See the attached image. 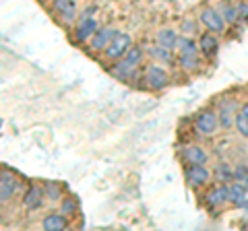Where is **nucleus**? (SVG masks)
Instances as JSON below:
<instances>
[{
  "mask_svg": "<svg viewBox=\"0 0 248 231\" xmlns=\"http://www.w3.org/2000/svg\"><path fill=\"white\" fill-rule=\"evenodd\" d=\"M242 184H244V186H246V190H248V175H246V178L242 180Z\"/></svg>",
  "mask_w": 248,
  "mask_h": 231,
  "instance_id": "31",
  "label": "nucleus"
},
{
  "mask_svg": "<svg viewBox=\"0 0 248 231\" xmlns=\"http://www.w3.org/2000/svg\"><path fill=\"white\" fill-rule=\"evenodd\" d=\"M143 81H145V85L149 89L161 91V89H166L170 85V74H168V71L164 66H159V62L157 64L153 62V64H147L145 72H143Z\"/></svg>",
  "mask_w": 248,
  "mask_h": 231,
  "instance_id": "3",
  "label": "nucleus"
},
{
  "mask_svg": "<svg viewBox=\"0 0 248 231\" xmlns=\"http://www.w3.org/2000/svg\"><path fill=\"white\" fill-rule=\"evenodd\" d=\"M219 13L223 14V19H226V23H236V21H238V17H240L238 6H234V4H223L221 9H219Z\"/></svg>",
  "mask_w": 248,
  "mask_h": 231,
  "instance_id": "25",
  "label": "nucleus"
},
{
  "mask_svg": "<svg viewBox=\"0 0 248 231\" xmlns=\"http://www.w3.org/2000/svg\"><path fill=\"white\" fill-rule=\"evenodd\" d=\"M244 200H248V190L242 182H234V184H230V202L232 204H242Z\"/></svg>",
  "mask_w": 248,
  "mask_h": 231,
  "instance_id": "21",
  "label": "nucleus"
},
{
  "mask_svg": "<svg viewBox=\"0 0 248 231\" xmlns=\"http://www.w3.org/2000/svg\"><path fill=\"white\" fill-rule=\"evenodd\" d=\"M246 175H248V167H246V165H236V167H234V180L242 182Z\"/></svg>",
  "mask_w": 248,
  "mask_h": 231,
  "instance_id": "28",
  "label": "nucleus"
},
{
  "mask_svg": "<svg viewBox=\"0 0 248 231\" xmlns=\"http://www.w3.org/2000/svg\"><path fill=\"white\" fill-rule=\"evenodd\" d=\"M236 103L232 101V103H226V101H221L219 105V110H217V118H219V126L223 130H230V128H234V122H236Z\"/></svg>",
  "mask_w": 248,
  "mask_h": 231,
  "instance_id": "16",
  "label": "nucleus"
},
{
  "mask_svg": "<svg viewBox=\"0 0 248 231\" xmlns=\"http://www.w3.org/2000/svg\"><path fill=\"white\" fill-rule=\"evenodd\" d=\"M145 58V50L141 45H135L130 48L120 60H116V64L112 66V74L122 83H130L139 79V68L143 64Z\"/></svg>",
  "mask_w": 248,
  "mask_h": 231,
  "instance_id": "1",
  "label": "nucleus"
},
{
  "mask_svg": "<svg viewBox=\"0 0 248 231\" xmlns=\"http://www.w3.org/2000/svg\"><path fill=\"white\" fill-rule=\"evenodd\" d=\"M178 54H201L199 42H195L190 35H180V42H178Z\"/></svg>",
  "mask_w": 248,
  "mask_h": 231,
  "instance_id": "22",
  "label": "nucleus"
},
{
  "mask_svg": "<svg viewBox=\"0 0 248 231\" xmlns=\"http://www.w3.org/2000/svg\"><path fill=\"white\" fill-rule=\"evenodd\" d=\"M44 190H46V196H48V200H54V202H58V200H62V184L58 182H44Z\"/></svg>",
  "mask_w": 248,
  "mask_h": 231,
  "instance_id": "23",
  "label": "nucleus"
},
{
  "mask_svg": "<svg viewBox=\"0 0 248 231\" xmlns=\"http://www.w3.org/2000/svg\"><path fill=\"white\" fill-rule=\"evenodd\" d=\"M213 180L217 184L232 182V180H234V167L228 165V163H223V161H221V163H217L215 169H213Z\"/></svg>",
  "mask_w": 248,
  "mask_h": 231,
  "instance_id": "20",
  "label": "nucleus"
},
{
  "mask_svg": "<svg viewBox=\"0 0 248 231\" xmlns=\"http://www.w3.org/2000/svg\"><path fill=\"white\" fill-rule=\"evenodd\" d=\"M195 132L201 136H213L217 130H219V118H217V112L213 110H203L197 114L195 118Z\"/></svg>",
  "mask_w": 248,
  "mask_h": 231,
  "instance_id": "4",
  "label": "nucleus"
},
{
  "mask_svg": "<svg viewBox=\"0 0 248 231\" xmlns=\"http://www.w3.org/2000/svg\"><path fill=\"white\" fill-rule=\"evenodd\" d=\"M60 213H64L66 217H75L77 215V202L73 196H66L60 200Z\"/></svg>",
  "mask_w": 248,
  "mask_h": 231,
  "instance_id": "24",
  "label": "nucleus"
},
{
  "mask_svg": "<svg viewBox=\"0 0 248 231\" xmlns=\"http://www.w3.org/2000/svg\"><path fill=\"white\" fill-rule=\"evenodd\" d=\"M178 42H180V33L172 27H164L157 31V43L166 45L170 50H178Z\"/></svg>",
  "mask_w": 248,
  "mask_h": 231,
  "instance_id": "17",
  "label": "nucleus"
},
{
  "mask_svg": "<svg viewBox=\"0 0 248 231\" xmlns=\"http://www.w3.org/2000/svg\"><path fill=\"white\" fill-rule=\"evenodd\" d=\"M46 190L44 186H37V184H31V186L25 190V194H23V209L33 213V211H40L42 206L46 204Z\"/></svg>",
  "mask_w": 248,
  "mask_h": 231,
  "instance_id": "10",
  "label": "nucleus"
},
{
  "mask_svg": "<svg viewBox=\"0 0 248 231\" xmlns=\"http://www.w3.org/2000/svg\"><path fill=\"white\" fill-rule=\"evenodd\" d=\"M240 112H242V114L246 116V118H248V103H244L242 107H240Z\"/></svg>",
  "mask_w": 248,
  "mask_h": 231,
  "instance_id": "30",
  "label": "nucleus"
},
{
  "mask_svg": "<svg viewBox=\"0 0 248 231\" xmlns=\"http://www.w3.org/2000/svg\"><path fill=\"white\" fill-rule=\"evenodd\" d=\"M93 13H95L93 9H87V11H83V13L79 14V19H77V23H75V29H73L75 42L87 43L91 37H93V33H95L97 29H99L95 17H93Z\"/></svg>",
  "mask_w": 248,
  "mask_h": 231,
  "instance_id": "2",
  "label": "nucleus"
},
{
  "mask_svg": "<svg viewBox=\"0 0 248 231\" xmlns=\"http://www.w3.org/2000/svg\"><path fill=\"white\" fill-rule=\"evenodd\" d=\"M116 33H118V29L116 27H99L95 33H93V37L87 42V48L89 52H106L108 45L112 43V40L116 37Z\"/></svg>",
  "mask_w": 248,
  "mask_h": 231,
  "instance_id": "11",
  "label": "nucleus"
},
{
  "mask_svg": "<svg viewBox=\"0 0 248 231\" xmlns=\"http://www.w3.org/2000/svg\"><path fill=\"white\" fill-rule=\"evenodd\" d=\"M19 190V180L15 178V175L11 172H2V175H0V202L6 204L9 200L17 194Z\"/></svg>",
  "mask_w": 248,
  "mask_h": 231,
  "instance_id": "13",
  "label": "nucleus"
},
{
  "mask_svg": "<svg viewBox=\"0 0 248 231\" xmlns=\"http://www.w3.org/2000/svg\"><path fill=\"white\" fill-rule=\"evenodd\" d=\"M234 128H236L238 132L242 134L244 138H248V118H246V116H244L242 112H240V110H238V114H236V122H234Z\"/></svg>",
  "mask_w": 248,
  "mask_h": 231,
  "instance_id": "26",
  "label": "nucleus"
},
{
  "mask_svg": "<svg viewBox=\"0 0 248 231\" xmlns=\"http://www.w3.org/2000/svg\"><path fill=\"white\" fill-rule=\"evenodd\" d=\"M180 159L186 165H207L209 153L197 143H186L184 147H180Z\"/></svg>",
  "mask_w": 248,
  "mask_h": 231,
  "instance_id": "8",
  "label": "nucleus"
},
{
  "mask_svg": "<svg viewBox=\"0 0 248 231\" xmlns=\"http://www.w3.org/2000/svg\"><path fill=\"white\" fill-rule=\"evenodd\" d=\"M52 11L56 13V17L71 25V23H77L79 19V6H77V0H52Z\"/></svg>",
  "mask_w": 248,
  "mask_h": 231,
  "instance_id": "9",
  "label": "nucleus"
},
{
  "mask_svg": "<svg viewBox=\"0 0 248 231\" xmlns=\"http://www.w3.org/2000/svg\"><path fill=\"white\" fill-rule=\"evenodd\" d=\"M130 48H133V40H130V35L124 33V31H118L116 37L112 40V43L108 45V50L104 52V56H106V60H114L116 62V60H120Z\"/></svg>",
  "mask_w": 248,
  "mask_h": 231,
  "instance_id": "7",
  "label": "nucleus"
},
{
  "mask_svg": "<svg viewBox=\"0 0 248 231\" xmlns=\"http://www.w3.org/2000/svg\"><path fill=\"white\" fill-rule=\"evenodd\" d=\"M238 11H240V19H246L248 21V0L238 6Z\"/></svg>",
  "mask_w": 248,
  "mask_h": 231,
  "instance_id": "29",
  "label": "nucleus"
},
{
  "mask_svg": "<svg viewBox=\"0 0 248 231\" xmlns=\"http://www.w3.org/2000/svg\"><path fill=\"white\" fill-rule=\"evenodd\" d=\"M176 64L180 66L184 72H195L201 66V58H199V54H178Z\"/></svg>",
  "mask_w": 248,
  "mask_h": 231,
  "instance_id": "18",
  "label": "nucleus"
},
{
  "mask_svg": "<svg viewBox=\"0 0 248 231\" xmlns=\"http://www.w3.org/2000/svg\"><path fill=\"white\" fill-rule=\"evenodd\" d=\"M226 202H230V186L228 184H217V186L209 188L205 194V204L209 209H219Z\"/></svg>",
  "mask_w": 248,
  "mask_h": 231,
  "instance_id": "12",
  "label": "nucleus"
},
{
  "mask_svg": "<svg viewBox=\"0 0 248 231\" xmlns=\"http://www.w3.org/2000/svg\"><path fill=\"white\" fill-rule=\"evenodd\" d=\"M199 50L205 58H213L217 52H219V42H217V33L205 31L199 37Z\"/></svg>",
  "mask_w": 248,
  "mask_h": 231,
  "instance_id": "15",
  "label": "nucleus"
},
{
  "mask_svg": "<svg viewBox=\"0 0 248 231\" xmlns=\"http://www.w3.org/2000/svg\"><path fill=\"white\" fill-rule=\"evenodd\" d=\"M199 21L203 23V27L207 29V31L211 33H217L221 35L223 31H226V19H223V14L213 9V6H205V9H201V14H199Z\"/></svg>",
  "mask_w": 248,
  "mask_h": 231,
  "instance_id": "5",
  "label": "nucleus"
},
{
  "mask_svg": "<svg viewBox=\"0 0 248 231\" xmlns=\"http://www.w3.org/2000/svg\"><path fill=\"white\" fill-rule=\"evenodd\" d=\"M149 54L157 60V62H164V64H174V50L166 48V45L161 43H155L149 48Z\"/></svg>",
  "mask_w": 248,
  "mask_h": 231,
  "instance_id": "19",
  "label": "nucleus"
},
{
  "mask_svg": "<svg viewBox=\"0 0 248 231\" xmlns=\"http://www.w3.org/2000/svg\"><path fill=\"white\" fill-rule=\"evenodd\" d=\"M184 178L192 188H203L213 180V172L207 165H186L184 167Z\"/></svg>",
  "mask_w": 248,
  "mask_h": 231,
  "instance_id": "6",
  "label": "nucleus"
},
{
  "mask_svg": "<svg viewBox=\"0 0 248 231\" xmlns=\"http://www.w3.org/2000/svg\"><path fill=\"white\" fill-rule=\"evenodd\" d=\"M42 229H46V231H62V229H68V217H66L64 213H60V211L48 213L42 219Z\"/></svg>",
  "mask_w": 248,
  "mask_h": 231,
  "instance_id": "14",
  "label": "nucleus"
},
{
  "mask_svg": "<svg viewBox=\"0 0 248 231\" xmlns=\"http://www.w3.org/2000/svg\"><path fill=\"white\" fill-rule=\"evenodd\" d=\"M182 31H184V35L197 33V23L190 21V19H184V21H182Z\"/></svg>",
  "mask_w": 248,
  "mask_h": 231,
  "instance_id": "27",
  "label": "nucleus"
}]
</instances>
